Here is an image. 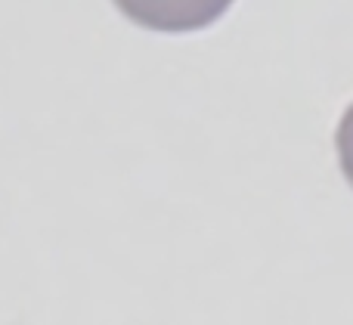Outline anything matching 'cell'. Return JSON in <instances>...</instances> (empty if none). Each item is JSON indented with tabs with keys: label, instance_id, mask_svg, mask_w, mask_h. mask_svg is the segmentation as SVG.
Wrapping results in <instances>:
<instances>
[{
	"label": "cell",
	"instance_id": "1",
	"mask_svg": "<svg viewBox=\"0 0 353 325\" xmlns=\"http://www.w3.org/2000/svg\"><path fill=\"white\" fill-rule=\"evenodd\" d=\"M128 22L159 34H192L211 28L236 0H112Z\"/></svg>",
	"mask_w": 353,
	"mask_h": 325
},
{
	"label": "cell",
	"instance_id": "2",
	"mask_svg": "<svg viewBox=\"0 0 353 325\" xmlns=\"http://www.w3.org/2000/svg\"><path fill=\"white\" fill-rule=\"evenodd\" d=\"M335 158L338 167H341L344 180L353 189V103L341 112L338 118V127H335Z\"/></svg>",
	"mask_w": 353,
	"mask_h": 325
}]
</instances>
